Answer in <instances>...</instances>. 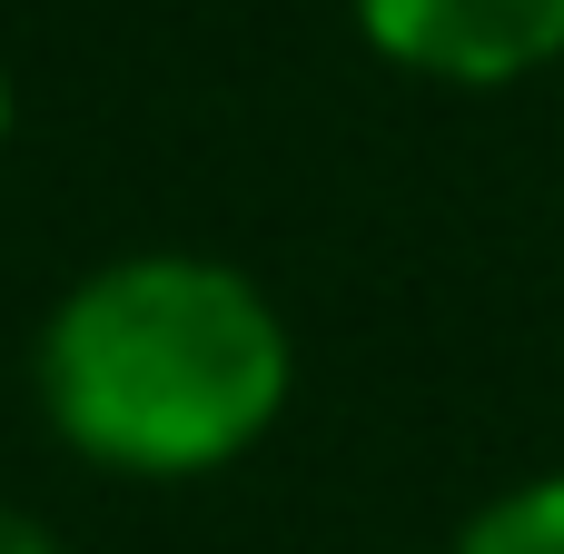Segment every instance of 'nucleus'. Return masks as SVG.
<instances>
[{"label":"nucleus","mask_w":564,"mask_h":554,"mask_svg":"<svg viewBox=\"0 0 564 554\" xmlns=\"http://www.w3.org/2000/svg\"><path fill=\"white\" fill-rule=\"evenodd\" d=\"M50 426L119 476H208L288 406V327L218 258H119L40 337Z\"/></svg>","instance_id":"obj_1"},{"label":"nucleus","mask_w":564,"mask_h":554,"mask_svg":"<svg viewBox=\"0 0 564 554\" xmlns=\"http://www.w3.org/2000/svg\"><path fill=\"white\" fill-rule=\"evenodd\" d=\"M357 20L397 69H426L456 89L525 79L564 50V0H357Z\"/></svg>","instance_id":"obj_2"},{"label":"nucleus","mask_w":564,"mask_h":554,"mask_svg":"<svg viewBox=\"0 0 564 554\" xmlns=\"http://www.w3.org/2000/svg\"><path fill=\"white\" fill-rule=\"evenodd\" d=\"M456 554H564V476L496 496V506L466 525V545H456Z\"/></svg>","instance_id":"obj_3"},{"label":"nucleus","mask_w":564,"mask_h":554,"mask_svg":"<svg viewBox=\"0 0 564 554\" xmlns=\"http://www.w3.org/2000/svg\"><path fill=\"white\" fill-rule=\"evenodd\" d=\"M0 554H59V545H50V525H30L20 506H0Z\"/></svg>","instance_id":"obj_4"},{"label":"nucleus","mask_w":564,"mask_h":554,"mask_svg":"<svg viewBox=\"0 0 564 554\" xmlns=\"http://www.w3.org/2000/svg\"><path fill=\"white\" fill-rule=\"evenodd\" d=\"M0 139H10V79H0Z\"/></svg>","instance_id":"obj_5"}]
</instances>
